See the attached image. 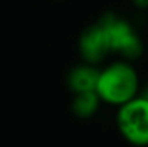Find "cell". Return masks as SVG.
I'll return each mask as SVG.
<instances>
[{
  "mask_svg": "<svg viewBox=\"0 0 148 147\" xmlns=\"http://www.w3.org/2000/svg\"><path fill=\"white\" fill-rule=\"evenodd\" d=\"M140 95H141V97H144V98H147V99H148V85L145 87V88H144V90H143V91H141V92H140Z\"/></svg>",
  "mask_w": 148,
  "mask_h": 147,
  "instance_id": "cell-8",
  "label": "cell"
},
{
  "mask_svg": "<svg viewBox=\"0 0 148 147\" xmlns=\"http://www.w3.org/2000/svg\"><path fill=\"white\" fill-rule=\"evenodd\" d=\"M98 22L106 32L111 53H116L125 61H134L143 55L144 43L128 20L114 13H105Z\"/></svg>",
  "mask_w": 148,
  "mask_h": 147,
  "instance_id": "cell-2",
  "label": "cell"
},
{
  "mask_svg": "<svg viewBox=\"0 0 148 147\" xmlns=\"http://www.w3.org/2000/svg\"><path fill=\"white\" fill-rule=\"evenodd\" d=\"M131 3H132L137 9H141V10L148 9V0H131Z\"/></svg>",
  "mask_w": 148,
  "mask_h": 147,
  "instance_id": "cell-7",
  "label": "cell"
},
{
  "mask_svg": "<svg viewBox=\"0 0 148 147\" xmlns=\"http://www.w3.org/2000/svg\"><path fill=\"white\" fill-rule=\"evenodd\" d=\"M78 50L82 62L91 65H98L111 53L106 32L99 22L82 30L78 41Z\"/></svg>",
  "mask_w": 148,
  "mask_h": 147,
  "instance_id": "cell-4",
  "label": "cell"
},
{
  "mask_svg": "<svg viewBox=\"0 0 148 147\" xmlns=\"http://www.w3.org/2000/svg\"><path fill=\"white\" fill-rule=\"evenodd\" d=\"M95 91L101 101L119 107L140 94L138 74L130 61H115L99 71Z\"/></svg>",
  "mask_w": 148,
  "mask_h": 147,
  "instance_id": "cell-1",
  "label": "cell"
},
{
  "mask_svg": "<svg viewBox=\"0 0 148 147\" xmlns=\"http://www.w3.org/2000/svg\"><path fill=\"white\" fill-rule=\"evenodd\" d=\"M98 75L99 69L97 68V65L82 62L69 69L66 75V85L73 94L85 92V91H95Z\"/></svg>",
  "mask_w": 148,
  "mask_h": 147,
  "instance_id": "cell-5",
  "label": "cell"
},
{
  "mask_svg": "<svg viewBox=\"0 0 148 147\" xmlns=\"http://www.w3.org/2000/svg\"><path fill=\"white\" fill-rule=\"evenodd\" d=\"M116 126L122 137L134 144L148 146V99L140 94L128 102L119 105Z\"/></svg>",
  "mask_w": 148,
  "mask_h": 147,
  "instance_id": "cell-3",
  "label": "cell"
},
{
  "mask_svg": "<svg viewBox=\"0 0 148 147\" xmlns=\"http://www.w3.org/2000/svg\"><path fill=\"white\" fill-rule=\"evenodd\" d=\"M101 98L97 91H85L73 94V99L71 104V110L78 118H89L99 108Z\"/></svg>",
  "mask_w": 148,
  "mask_h": 147,
  "instance_id": "cell-6",
  "label": "cell"
}]
</instances>
